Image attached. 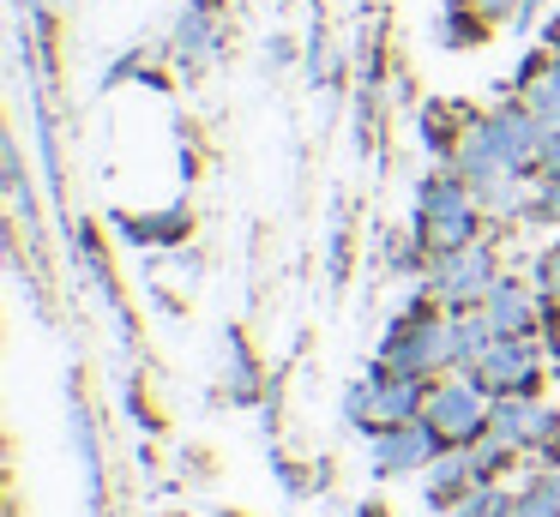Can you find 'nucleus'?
<instances>
[{
	"label": "nucleus",
	"mask_w": 560,
	"mask_h": 517,
	"mask_svg": "<svg viewBox=\"0 0 560 517\" xmlns=\"http://www.w3.org/2000/svg\"><path fill=\"white\" fill-rule=\"evenodd\" d=\"M182 228H187V216L170 211V216H139V223H127V235L133 240H175Z\"/></svg>",
	"instance_id": "obj_10"
},
{
	"label": "nucleus",
	"mask_w": 560,
	"mask_h": 517,
	"mask_svg": "<svg viewBox=\"0 0 560 517\" xmlns=\"http://www.w3.org/2000/svg\"><path fill=\"white\" fill-rule=\"evenodd\" d=\"M536 168H542L548 180H560V127L542 132V151H536Z\"/></svg>",
	"instance_id": "obj_14"
},
{
	"label": "nucleus",
	"mask_w": 560,
	"mask_h": 517,
	"mask_svg": "<svg viewBox=\"0 0 560 517\" xmlns=\"http://www.w3.org/2000/svg\"><path fill=\"white\" fill-rule=\"evenodd\" d=\"M494 252L488 247H458V252H434V271H428V289H434V301H446L452 313L458 307H482L488 289H494Z\"/></svg>",
	"instance_id": "obj_3"
},
{
	"label": "nucleus",
	"mask_w": 560,
	"mask_h": 517,
	"mask_svg": "<svg viewBox=\"0 0 560 517\" xmlns=\"http://www.w3.org/2000/svg\"><path fill=\"white\" fill-rule=\"evenodd\" d=\"M530 216H542V223H560V180H542V187H536Z\"/></svg>",
	"instance_id": "obj_13"
},
{
	"label": "nucleus",
	"mask_w": 560,
	"mask_h": 517,
	"mask_svg": "<svg viewBox=\"0 0 560 517\" xmlns=\"http://www.w3.org/2000/svg\"><path fill=\"white\" fill-rule=\"evenodd\" d=\"M470 379L488 397H530L536 391V343L530 337H494L482 349V361L470 367Z\"/></svg>",
	"instance_id": "obj_4"
},
{
	"label": "nucleus",
	"mask_w": 560,
	"mask_h": 517,
	"mask_svg": "<svg viewBox=\"0 0 560 517\" xmlns=\"http://www.w3.org/2000/svg\"><path fill=\"white\" fill-rule=\"evenodd\" d=\"M476 187L464 175H434L422 187V247L428 252H458L476 240V223H482V211H476Z\"/></svg>",
	"instance_id": "obj_1"
},
{
	"label": "nucleus",
	"mask_w": 560,
	"mask_h": 517,
	"mask_svg": "<svg viewBox=\"0 0 560 517\" xmlns=\"http://www.w3.org/2000/svg\"><path fill=\"white\" fill-rule=\"evenodd\" d=\"M488 433L494 439H506L512 451H524V445H548L560 433V415L542 403H530V397H494V421H488Z\"/></svg>",
	"instance_id": "obj_6"
},
{
	"label": "nucleus",
	"mask_w": 560,
	"mask_h": 517,
	"mask_svg": "<svg viewBox=\"0 0 560 517\" xmlns=\"http://www.w3.org/2000/svg\"><path fill=\"white\" fill-rule=\"evenodd\" d=\"M506 517H560V500H555V493H542V487H530L524 500L506 505Z\"/></svg>",
	"instance_id": "obj_12"
},
{
	"label": "nucleus",
	"mask_w": 560,
	"mask_h": 517,
	"mask_svg": "<svg viewBox=\"0 0 560 517\" xmlns=\"http://www.w3.org/2000/svg\"><path fill=\"white\" fill-rule=\"evenodd\" d=\"M512 7H518V0H470V12H482V19H506Z\"/></svg>",
	"instance_id": "obj_17"
},
{
	"label": "nucleus",
	"mask_w": 560,
	"mask_h": 517,
	"mask_svg": "<svg viewBox=\"0 0 560 517\" xmlns=\"http://www.w3.org/2000/svg\"><path fill=\"white\" fill-rule=\"evenodd\" d=\"M422 421L446 445H476L488 433V421H494V403H488V391L470 379V373H458V379H440L434 391H428Z\"/></svg>",
	"instance_id": "obj_2"
},
{
	"label": "nucleus",
	"mask_w": 560,
	"mask_h": 517,
	"mask_svg": "<svg viewBox=\"0 0 560 517\" xmlns=\"http://www.w3.org/2000/svg\"><path fill=\"white\" fill-rule=\"evenodd\" d=\"M482 313H488V325H494V337H530L542 307H536V295L524 283H494L482 301Z\"/></svg>",
	"instance_id": "obj_7"
},
{
	"label": "nucleus",
	"mask_w": 560,
	"mask_h": 517,
	"mask_svg": "<svg viewBox=\"0 0 560 517\" xmlns=\"http://www.w3.org/2000/svg\"><path fill=\"white\" fill-rule=\"evenodd\" d=\"M175 48H182L187 60H206L211 48H218V12H211V7L182 12V36H175Z\"/></svg>",
	"instance_id": "obj_9"
},
{
	"label": "nucleus",
	"mask_w": 560,
	"mask_h": 517,
	"mask_svg": "<svg viewBox=\"0 0 560 517\" xmlns=\"http://www.w3.org/2000/svg\"><path fill=\"white\" fill-rule=\"evenodd\" d=\"M230 391L235 397H254V361H247V355H230Z\"/></svg>",
	"instance_id": "obj_15"
},
{
	"label": "nucleus",
	"mask_w": 560,
	"mask_h": 517,
	"mask_svg": "<svg viewBox=\"0 0 560 517\" xmlns=\"http://www.w3.org/2000/svg\"><path fill=\"white\" fill-rule=\"evenodd\" d=\"M536 283H542V295H548V301H555V307H560V247H555V252H548V259H542V271H536Z\"/></svg>",
	"instance_id": "obj_16"
},
{
	"label": "nucleus",
	"mask_w": 560,
	"mask_h": 517,
	"mask_svg": "<svg viewBox=\"0 0 560 517\" xmlns=\"http://www.w3.org/2000/svg\"><path fill=\"white\" fill-rule=\"evenodd\" d=\"M482 12H452V19H446V36H440V43H446V48H464V43H476V36H482Z\"/></svg>",
	"instance_id": "obj_11"
},
{
	"label": "nucleus",
	"mask_w": 560,
	"mask_h": 517,
	"mask_svg": "<svg viewBox=\"0 0 560 517\" xmlns=\"http://www.w3.org/2000/svg\"><path fill=\"white\" fill-rule=\"evenodd\" d=\"M440 433L428 427L422 415L416 421H398V427H380V439H374V469L380 475H404V469H422V463H434L440 457Z\"/></svg>",
	"instance_id": "obj_5"
},
{
	"label": "nucleus",
	"mask_w": 560,
	"mask_h": 517,
	"mask_svg": "<svg viewBox=\"0 0 560 517\" xmlns=\"http://www.w3.org/2000/svg\"><path fill=\"white\" fill-rule=\"evenodd\" d=\"M446 325H452V367L470 373L476 361H482V349L494 343V325H488V313H482V307H458Z\"/></svg>",
	"instance_id": "obj_8"
}]
</instances>
